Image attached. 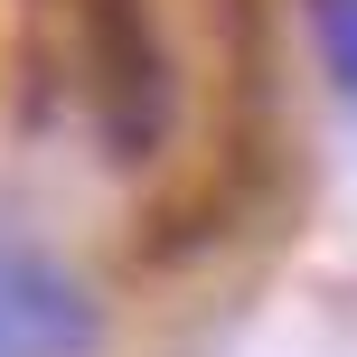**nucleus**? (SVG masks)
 <instances>
[{
    "mask_svg": "<svg viewBox=\"0 0 357 357\" xmlns=\"http://www.w3.org/2000/svg\"><path fill=\"white\" fill-rule=\"evenodd\" d=\"M75 47H85V94H94V132H104L113 160H151L169 142V56L151 38L142 0H75Z\"/></svg>",
    "mask_w": 357,
    "mask_h": 357,
    "instance_id": "nucleus-1",
    "label": "nucleus"
},
{
    "mask_svg": "<svg viewBox=\"0 0 357 357\" xmlns=\"http://www.w3.org/2000/svg\"><path fill=\"white\" fill-rule=\"evenodd\" d=\"M104 320L47 254L0 245V357H94Z\"/></svg>",
    "mask_w": 357,
    "mask_h": 357,
    "instance_id": "nucleus-2",
    "label": "nucleus"
},
{
    "mask_svg": "<svg viewBox=\"0 0 357 357\" xmlns=\"http://www.w3.org/2000/svg\"><path fill=\"white\" fill-rule=\"evenodd\" d=\"M310 38H320V66L339 75V94H357V0H310Z\"/></svg>",
    "mask_w": 357,
    "mask_h": 357,
    "instance_id": "nucleus-3",
    "label": "nucleus"
}]
</instances>
